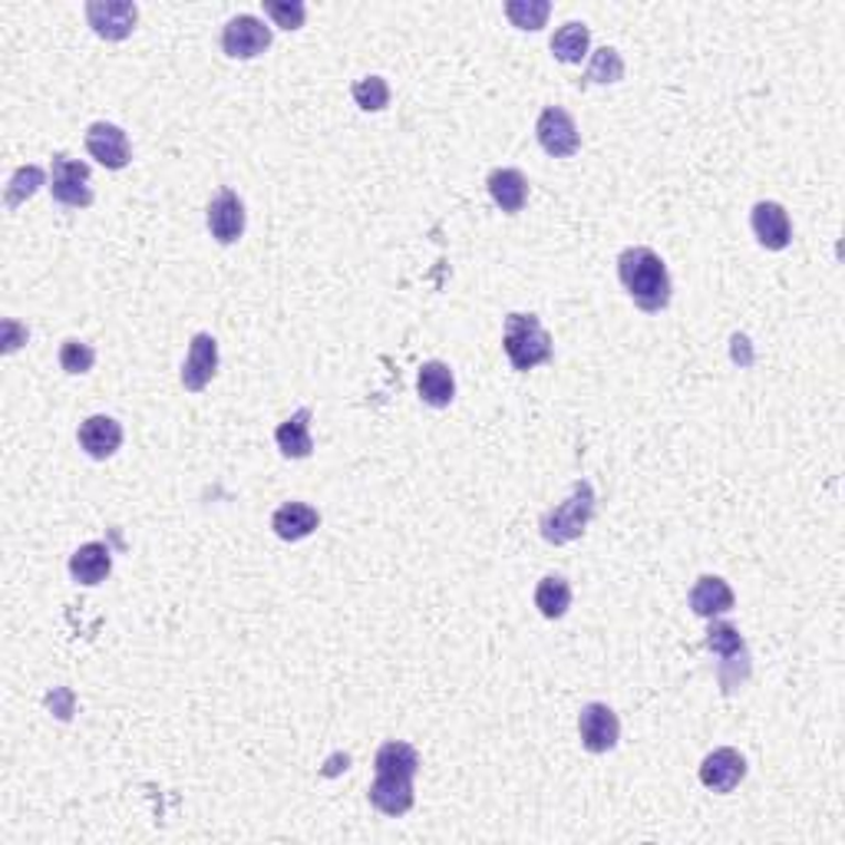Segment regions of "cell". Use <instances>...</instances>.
Wrapping results in <instances>:
<instances>
[{"label": "cell", "mask_w": 845, "mask_h": 845, "mask_svg": "<svg viewBox=\"0 0 845 845\" xmlns=\"http://www.w3.org/2000/svg\"><path fill=\"white\" fill-rule=\"evenodd\" d=\"M618 278L628 288L631 301L648 311L657 314L671 304V275L667 265L661 261V255H654L651 248H628L618 258Z\"/></svg>", "instance_id": "6da1fadb"}, {"label": "cell", "mask_w": 845, "mask_h": 845, "mask_svg": "<svg viewBox=\"0 0 845 845\" xmlns=\"http://www.w3.org/2000/svg\"><path fill=\"white\" fill-rule=\"evenodd\" d=\"M502 347H505V357H509L512 371H518V374H528L538 364L552 361V338H548V331L542 328V321L535 314L512 311L505 318Z\"/></svg>", "instance_id": "7a4b0ae2"}, {"label": "cell", "mask_w": 845, "mask_h": 845, "mask_svg": "<svg viewBox=\"0 0 845 845\" xmlns=\"http://www.w3.org/2000/svg\"><path fill=\"white\" fill-rule=\"evenodd\" d=\"M591 515H595V489H591V482L578 479L571 485V495L542 515V522H538L542 538L552 542V545H568V542L581 538Z\"/></svg>", "instance_id": "3957f363"}, {"label": "cell", "mask_w": 845, "mask_h": 845, "mask_svg": "<svg viewBox=\"0 0 845 845\" xmlns=\"http://www.w3.org/2000/svg\"><path fill=\"white\" fill-rule=\"evenodd\" d=\"M50 192L53 202L66 208H89L93 189H89V165L69 156H53L50 162Z\"/></svg>", "instance_id": "277c9868"}, {"label": "cell", "mask_w": 845, "mask_h": 845, "mask_svg": "<svg viewBox=\"0 0 845 845\" xmlns=\"http://www.w3.org/2000/svg\"><path fill=\"white\" fill-rule=\"evenodd\" d=\"M535 139L538 146L552 156V159H568L578 152L581 146V136H578V126L575 119L561 109V106H545L538 122H535Z\"/></svg>", "instance_id": "5b68a950"}, {"label": "cell", "mask_w": 845, "mask_h": 845, "mask_svg": "<svg viewBox=\"0 0 845 845\" xmlns=\"http://www.w3.org/2000/svg\"><path fill=\"white\" fill-rule=\"evenodd\" d=\"M268 46H271V26H265V20H258L252 13L232 17L222 30V50L232 60H252V56L265 53Z\"/></svg>", "instance_id": "8992f818"}, {"label": "cell", "mask_w": 845, "mask_h": 845, "mask_svg": "<svg viewBox=\"0 0 845 845\" xmlns=\"http://www.w3.org/2000/svg\"><path fill=\"white\" fill-rule=\"evenodd\" d=\"M578 734H581V747L588 753H608L618 747L621 720L608 704H585L578 714Z\"/></svg>", "instance_id": "52a82bcc"}, {"label": "cell", "mask_w": 845, "mask_h": 845, "mask_svg": "<svg viewBox=\"0 0 845 845\" xmlns=\"http://www.w3.org/2000/svg\"><path fill=\"white\" fill-rule=\"evenodd\" d=\"M86 20L103 40H126L139 20V7L132 0H89Z\"/></svg>", "instance_id": "ba28073f"}, {"label": "cell", "mask_w": 845, "mask_h": 845, "mask_svg": "<svg viewBox=\"0 0 845 845\" xmlns=\"http://www.w3.org/2000/svg\"><path fill=\"white\" fill-rule=\"evenodd\" d=\"M747 777V760L734 747H720L704 757L700 763V783L714 793H734Z\"/></svg>", "instance_id": "9c48e42d"}, {"label": "cell", "mask_w": 845, "mask_h": 845, "mask_svg": "<svg viewBox=\"0 0 845 845\" xmlns=\"http://www.w3.org/2000/svg\"><path fill=\"white\" fill-rule=\"evenodd\" d=\"M86 152L106 169H126L132 162L129 136L113 122H93L86 129Z\"/></svg>", "instance_id": "30bf717a"}, {"label": "cell", "mask_w": 845, "mask_h": 845, "mask_svg": "<svg viewBox=\"0 0 845 845\" xmlns=\"http://www.w3.org/2000/svg\"><path fill=\"white\" fill-rule=\"evenodd\" d=\"M208 232L215 242L222 245H235L245 235V202L232 192L222 189L212 202H208Z\"/></svg>", "instance_id": "8fae6325"}, {"label": "cell", "mask_w": 845, "mask_h": 845, "mask_svg": "<svg viewBox=\"0 0 845 845\" xmlns=\"http://www.w3.org/2000/svg\"><path fill=\"white\" fill-rule=\"evenodd\" d=\"M218 374V341L212 334H195L189 344V357L182 364V387L189 394H199L212 384Z\"/></svg>", "instance_id": "7c38bea8"}, {"label": "cell", "mask_w": 845, "mask_h": 845, "mask_svg": "<svg viewBox=\"0 0 845 845\" xmlns=\"http://www.w3.org/2000/svg\"><path fill=\"white\" fill-rule=\"evenodd\" d=\"M750 225H753L757 242H760L767 252H783V248H790V242H793V222H790V215H787V208H783L780 202H760V205H753Z\"/></svg>", "instance_id": "4fadbf2b"}, {"label": "cell", "mask_w": 845, "mask_h": 845, "mask_svg": "<svg viewBox=\"0 0 845 845\" xmlns=\"http://www.w3.org/2000/svg\"><path fill=\"white\" fill-rule=\"evenodd\" d=\"M371 803L384 813V816H407L417 803L414 796V780L407 777H384L377 773L374 787H371Z\"/></svg>", "instance_id": "5bb4252c"}, {"label": "cell", "mask_w": 845, "mask_h": 845, "mask_svg": "<svg viewBox=\"0 0 845 845\" xmlns=\"http://www.w3.org/2000/svg\"><path fill=\"white\" fill-rule=\"evenodd\" d=\"M83 452L89 459H109L119 446H122V426L113 420V417H89V420L79 422V432H76Z\"/></svg>", "instance_id": "9a60e30c"}, {"label": "cell", "mask_w": 845, "mask_h": 845, "mask_svg": "<svg viewBox=\"0 0 845 845\" xmlns=\"http://www.w3.org/2000/svg\"><path fill=\"white\" fill-rule=\"evenodd\" d=\"M318 525H321V512H318L314 505H308V502H285V505H278L275 515H271V528H275V535L285 538V542H301V538H308Z\"/></svg>", "instance_id": "2e32d148"}, {"label": "cell", "mask_w": 845, "mask_h": 845, "mask_svg": "<svg viewBox=\"0 0 845 845\" xmlns=\"http://www.w3.org/2000/svg\"><path fill=\"white\" fill-rule=\"evenodd\" d=\"M113 571V552L103 542H86L69 555V575L76 585H99Z\"/></svg>", "instance_id": "e0dca14e"}, {"label": "cell", "mask_w": 845, "mask_h": 845, "mask_svg": "<svg viewBox=\"0 0 845 845\" xmlns=\"http://www.w3.org/2000/svg\"><path fill=\"white\" fill-rule=\"evenodd\" d=\"M734 588L717 578V575H704L697 578V585L691 588V611L697 618H717V614H727L734 608Z\"/></svg>", "instance_id": "ac0fdd59"}, {"label": "cell", "mask_w": 845, "mask_h": 845, "mask_svg": "<svg viewBox=\"0 0 845 845\" xmlns=\"http://www.w3.org/2000/svg\"><path fill=\"white\" fill-rule=\"evenodd\" d=\"M485 185H489L492 202H495L502 212H509V215L522 212L525 202H528V179H525L518 169H495V172L489 175Z\"/></svg>", "instance_id": "d6986e66"}, {"label": "cell", "mask_w": 845, "mask_h": 845, "mask_svg": "<svg viewBox=\"0 0 845 845\" xmlns=\"http://www.w3.org/2000/svg\"><path fill=\"white\" fill-rule=\"evenodd\" d=\"M417 387H420V397L426 407H449L452 397H456V381H452V371L449 364L442 361H429L420 367V377H417Z\"/></svg>", "instance_id": "ffe728a7"}, {"label": "cell", "mask_w": 845, "mask_h": 845, "mask_svg": "<svg viewBox=\"0 0 845 845\" xmlns=\"http://www.w3.org/2000/svg\"><path fill=\"white\" fill-rule=\"evenodd\" d=\"M275 442L278 449L288 456V459H308L311 449H314V439H311V410H298L295 417L281 422L275 429Z\"/></svg>", "instance_id": "44dd1931"}, {"label": "cell", "mask_w": 845, "mask_h": 845, "mask_svg": "<svg viewBox=\"0 0 845 845\" xmlns=\"http://www.w3.org/2000/svg\"><path fill=\"white\" fill-rule=\"evenodd\" d=\"M707 648L717 654V657H724L720 661V681L727 677V671H730V664H750V654H747V644H744V638H740V631L734 628V624H727V621H714L710 624V631H707Z\"/></svg>", "instance_id": "7402d4cb"}, {"label": "cell", "mask_w": 845, "mask_h": 845, "mask_svg": "<svg viewBox=\"0 0 845 845\" xmlns=\"http://www.w3.org/2000/svg\"><path fill=\"white\" fill-rule=\"evenodd\" d=\"M374 767L384 777H407V780H414L420 773V753H417V747H410L404 740H391V744H384L377 750Z\"/></svg>", "instance_id": "603a6c76"}, {"label": "cell", "mask_w": 845, "mask_h": 845, "mask_svg": "<svg viewBox=\"0 0 845 845\" xmlns=\"http://www.w3.org/2000/svg\"><path fill=\"white\" fill-rule=\"evenodd\" d=\"M588 46H591V30L585 23H565L552 36V53L561 63H581L588 56Z\"/></svg>", "instance_id": "cb8c5ba5"}, {"label": "cell", "mask_w": 845, "mask_h": 845, "mask_svg": "<svg viewBox=\"0 0 845 845\" xmlns=\"http://www.w3.org/2000/svg\"><path fill=\"white\" fill-rule=\"evenodd\" d=\"M568 605H571V585H568L561 575H548V578L538 581V588H535V608H538L548 621L561 618V614L568 611Z\"/></svg>", "instance_id": "d4e9b609"}, {"label": "cell", "mask_w": 845, "mask_h": 845, "mask_svg": "<svg viewBox=\"0 0 845 845\" xmlns=\"http://www.w3.org/2000/svg\"><path fill=\"white\" fill-rule=\"evenodd\" d=\"M552 13L548 0H509L505 3V17L518 26V30H542L545 20Z\"/></svg>", "instance_id": "484cf974"}, {"label": "cell", "mask_w": 845, "mask_h": 845, "mask_svg": "<svg viewBox=\"0 0 845 845\" xmlns=\"http://www.w3.org/2000/svg\"><path fill=\"white\" fill-rule=\"evenodd\" d=\"M351 93H354L357 106L367 109V113H381L391 103V86H387L384 76H364L351 86Z\"/></svg>", "instance_id": "4316f807"}, {"label": "cell", "mask_w": 845, "mask_h": 845, "mask_svg": "<svg viewBox=\"0 0 845 845\" xmlns=\"http://www.w3.org/2000/svg\"><path fill=\"white\" fill-rule=\"evenodd\" d=\"M624 76V60L614 46H601L595 50L591 56V66H588V83H618Z\"/></svg>", "instance_id": "83f0119b"}, {"label": "cell", "mask_w": 845, "mask_h": 845, "mask_svg": "<svg viewBox=\"0 0 845 845\" xmlns=\"http://www.w3.org/2000/svg\"><path fill=\"white\" fill-rule=\"evenodd\" d=\"M43 185V169L40 165H20L7 185V208H17L20 202H26L36 189Z\"/></svg>", "instance_id": "f1b7e54d"}, {"label": "cell", "mask_w": 845, "mask_h": 845, "mask_svg": "<svg viewBox=\"0 0 845 845\" xmlns=\"http://www.w3.org/2000/svg\"><path fill=\"white\" fill-rule=\"evenodd\" d=\"M93 364H96V351H93L89 344H83V341H76V338L63 341V347H60V367H63L66 374H89Z\"/></svg>", "instance_id": "f546056e"}, {"label": "cell", "mask_w": 845, "mask_h": 845, "mask_svg": "<svg viewBox=\"0 0 845 845\" xmlns=\"http://www.w3.org/2000/svg\"><path fill=\"white\" fill-rule=\"evenodd\" d=\"M265 13L281 30H301L304 26V3L301 0H265Z\"/></svg>", "instance_id": "4dcf8cb0"}, {"label": "cell", "mask_w": 845, "mask_h": 845, "mask_svg": "<svg viewBox=\"0 0 845 845\" xmlns=\"http://www.w3.org/2000/svg\"><path fill=\"white\" fill-rule=\"evenodd\" d=\"M3 331H7V341H3V351H7V354H13V351H17V347H20V338H23V341H26V328H20V324H17V321H7V324H3Z\"/></svg>", "instance_id": "1f68e13d"}]
</instances>
